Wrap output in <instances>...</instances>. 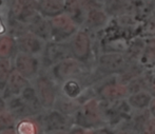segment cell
Returning <instances> with one entry per match:
<instances>
[{
	"instance_id": "6da1fadb",
	"label": "cell",
	"mask_w": 155,
	"mask_h": 134,
	"mask_svg": "<svg viewBox=\"0 0 155 134\" xmlns=\"http://www.w3.org/2000/svg\"><path fill=\"white\" fill-rule=\"evenodd\" d=\"M73 52L77 56L87 55L90 50V38L84 32H79L74 38Z\"/></svg>"
},
{
	"instance_id": "3957f363",
	"label": "cell",
	"mask_w": 155,
	"mask_h": 134,
	"mask_svg": "<svg viewBox=\"0 0 155 134\" xmlns=\"http://www.w3.org/2000/svg\"><path fill=\"white\" fill-rule=\"evenodd\" d=\"M101 63L102 65H107L108 63V68H112L111 65H113V68H117V65H121L124 61V58L121 54L119 53H110L106 54L101 56Z\"/></svg>"
},
{
	"instance_id": "7a4b0ae2",
	"label": "cell",
	"mask_w": 155,
	"mask_h": 134,
	"mask_svg": "<svg viewBox=\"0 0 155 134\" xmlns=\"http://www.w3.org/2000/svg\"><path fill=\"white\" fill-rule=\"evenodd\" d=\"M86 21L90 28H100L107 23L108 15L106 14V12L99 8H92L89 11L86 17Z\"/></svg>"
},
{
	"instance_id": "5b68a950",
	"label": "cell",
	"mask_w": 155,
	"mask_h": 134,
	"mask_svg": "<svg viewBox=\"0 0 155 134\" xmlns=\"http://www.w3.org/2000/svg\"><path fill=\"white\" fill-rule=\"evenodd\" d=\"M108 6V12L111 14H119L121 11L126 8L128 4V0H109L107 2Z\"/></svg>"
},
{
	"instance_id": "8992f818",
	"label": "cell",
	"mask_w": 155,
	"mask_h": 134,
	"mask_svg": "<svg viewBox=\"0 0 155 134\" xmlns=\"http://www.w3.org/2000/svg\"><path fill=\"white\" fill-rule=\"evenodd\" d=\"M17 133L18 134H35V128L33 124L29 122H22L17 127Z\"/></svg>"
},
{
	"instance_id": "277c9868",
	"label": "cell",
	"mask_w": 155,
	"mask_h": 134,
	"mask_svg": "<svg viewBox=\"0 0 155 134\" xmlns=\"http://www.w3.org/2000/svg\"><path fill=\"white\" fill-rule=\"evenodd\" d=\"M42 8L48 15H57L61 13L62 4L59 0H45L42 2Z\"/></svg>"
},
{
	"instance_id": "ba28073f",
	"label": "cell",
	"mask_w": 155,
	"mask_h": 134,
	"mask_svg": "<svg viewBox=\"0 0 155 134\" xmlns=\"http://www.w3.org/2000/svg\"><path fill=\"white\" fill-rule=\"evenodd\" d=\"M95 1H98V2H106V3H107V2H108L109 0H95Z\"/></svg>"
},
{
	"instance_id": "52a82bcc",
	"label": "cell",
	"mask_w": 155,
	"mask_h": 134,
	"mask_svg": "<svg viewBox=\"0 0 155 134\" xmlns=\"http://www.w3.org/2000/svg\"><path fill=\"white\" fill-rule=\"evenodd\" d=\"M34 27H35V32L38 35H41V36H47L48 34V27L47 23L42 20H37L34 22Z\"/></svg>"
}]
</instances>
